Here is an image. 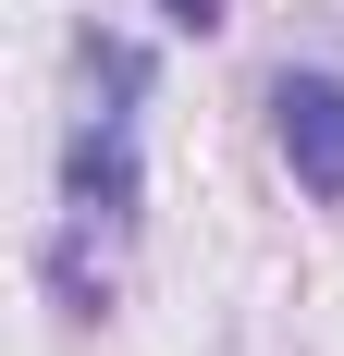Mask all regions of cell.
<instances>
[{"label": "cell", "instance_id": "1", "mask_svg": "<svg viewBox=\"0 0 344 356\" xmlns=\"http://www.w3.org/2000/svg\"><path fill=\"white\" fill-rule=\"evenodd\" d=\"M136 99H148V49L136 37H86V123L62 147V221L74 234H136V209H148Z\"/></svg>", "mask_w": 344, "mask_h": 356}, {"label": "cell", "instance_id": "2", "mask_svg": "<svg viewBox=\"0 0 344 356\" xmlns=\"http://www.w3.org/2000/svg\"><path fill=\"white\" fill-rule=\"evenodd\" d=\"M271 147L295 172V197L344 209V74L332 62H283L271 74Z\"/></svg>", "mask_w": 344, "mask_h": 356}, {"label": "cell", "instance_id": "3", "mask_svg": "<svg viewBox=\"0 0 344 356\" xmlns=\"http://www.w3.org/2000/svg\"><path fill=\"white\" fill-rule=\"evenodd\" d=\"M160 25H185V37H209V25H221V0H160Z\"/></svg>", "mask_w": 344, "mask_h": 356}]
</instances>
